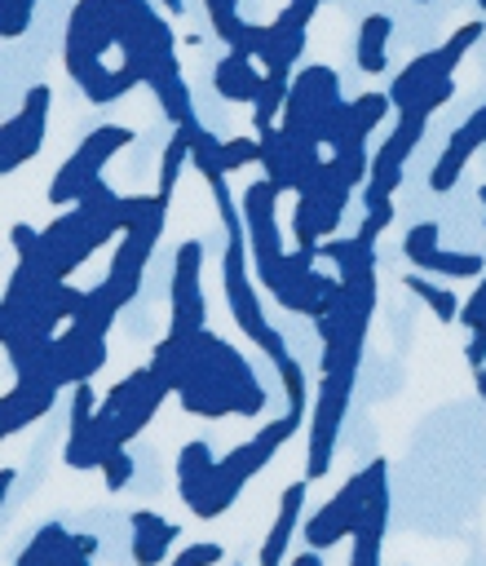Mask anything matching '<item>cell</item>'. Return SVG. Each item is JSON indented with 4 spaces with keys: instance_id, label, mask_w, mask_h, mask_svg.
Returning <instances> with one entry per match:
<instances>
[{
    "instance_id": "obj_15",
    "label": "cell",
    "mask_w": 486,
    "mask_h": 566,
    "mask_svg": "<svg viewBox=\"0 0 486 566\" xmlns=\"http://www.w3.org/2000/svg\"><path fill=\"white\" fill-rule=\"evenodd\" d=\"M411 265L420 274H446V279H482L486 274V261L477 252H451V248H429Z\"/></svg>"
},
{
    "instance_id": "obj_19",
    "label": "cell",
    "mask_w": 486,
    "mask_h": 566,
    "mask_svg": "<svg viewBox=\"0 0 486 566\" xmlns=\"http://www.w3.org/2000/svg\"><path fill=\"white\" fill-rule=\"evenodd\" d=\"M93 553H97V535H88V531H71V535H66V544H62L57 566H88V562H93Z\"/></svg>"
},
{
    "instance_id": "obj_23",
    "label": "cell",
    "mask_w": 486,
    "mask_h": 566,
    "mask_svg": "<svg viewBox=\"0 0 486 566\" xmlns=\"http://www.w3.org/2000/svg\"><path fill=\"white\" fill-rule=\"evenodd\" d=\"M221 562V548L216 544H190V548H181L168 566H216Z\"/></svg>"
},
{
    "instance_id": "obj_4",
    "label": "cell",
    "mask_w": 486,
    "mask_h": 566,
    "mask_svg": "<svg viewBox=\"0 0 486 566\" xmlns=\"http://www.w3.org/2000/svg\"><path fill=\"white\" fill-rule=\"evenodd\" d=\"M380 478H389V464H384V460H371L367 469H358L318 513H309V522L300 526L305 544H309L314 553H323V548H331V544H340V539H353V531H358V522H362V513H367L371 491H376Z\"/></svg>"
},
{
    "instance_id": "obj_16",
    "label": "cell",
    "mask_w": 486,
    "mask_h": 566,
    "mask_svg": "<svg viewBox=\"0 0 486 566\" xmlns=\"http://www.w3.org/2000/svg\"><path fill=\"white\" fill-rule=\"evenodd\" d=\"M66 526H57V522H49V526H40L35 535H31V544L13 557V566H57V557H62V544H66Z\"/></svg>"
},
{
    "instance_id": "obj_2",
    "label": "cell",
    "mask_w": 486,
    "mask_h": 566,
    "mask_svg": "<svg viewBox=\"0 0 486 566\" xmlns=\"http://www.w3.org/2000/svg\"><path fill=\"white\" fill-rule=\"evenodd\" d=\"M208 186H212V195H216V208H221V226H225V234H230V243H225V256H221V287H225V305H230V314H234V323L243 327V336L278 367L283 358H292V349H287V340H283V332L278 327H270V318L261 314V301H256V287H252V274H247V234H243V226H239V212H234V203H230V195H225V181L221 177H208Z\"/></svg>"
},
{
    "instance_id": "obj_13",
    "label": "cell",
    "mask_w": 486,
    "mask_h": 566,
    "mask_svg": "<svg viewBox=\"0 0 486 566\" xmlns=\"http://www.w3.org/2000/svg\"><path fill=\"white\" fill-rule=\"evenodd\" d=\"M212 473H216V455H212V447H208L203 438L186 442L181 455H177V491H181V500H186L190 509L208 495Z\"/></svg>"
},
{
    "instance_id": "obj_1",
    "label": "cell",
    "mask_w": 486,
    "mask_h": 566,
    "mask_svg": "<svg viewBox=\"0 0 486 566\" xmlns=\"http://www.w3.org/2000/svg\"><path fill=\"white\" fill-rule=\"evenodd\" d=\"M146 367L168 385V394L181 398V407L190 416H203V420H225V416L256 420L265 411V389H261L252 363L208 327L194 332V336L168 332L155 345Z\"/></svg>"
},
{
    "instance_id": "obj_18",
    "label": "cell",
    "mask_w": 486,
    "mask_h": 566,
    "mask_svg": "<svg viewBox=\"0 0 486 566\" xmlns=\"http://www.w3.org/2000/svg\"><path fill=\"white\" fill-rule=\"evenodd\" d=\"M102 482L106 491H124L133 482V460H128V447H115L106 460H102Z\"/></svg>"
},
{
    "instance_id": "obj_10",
    "label": "cell",
    "mask_w": 486,
    "mask_h": 566,
    "mask_svg": "<svg viewBox=\"0 0 486 566\" xmlns=\"http://www.w3.org/2000/svg\"><path fill=\"white\" fill-rule=\"evenodd\" d=\"M128 526H133L128 553H133L137 566H159V562L168 557V548L177 544V535H181V526L168 522V517H159L155 509H137V513L128 517Z\"/></svg>"
},
{
    "instance_id": "obj_12",
    "label": "cell",
    "mask_w": 486,
    "mask_h": 566,
    "mask_svg": "<svg viewBox=\"0 0 486 566\" xmlns=\"http://www.w3.org/2000/svg\"><path fill=\"white\" fill-rule=\"evenodd\" d=\"M300 504H305V482H292L278 495V513H274L270 535L261 539V566H287V548H292V535H296V522H300Z\"/></svg>"
},
{
    "instance_id": "obj_3",
    "label": "cell",
    "mask_w": 486,
    "mask_h": 566,
    "mask_svg": "<svg viewBox=\"0 0 486 566\" xmlns=\"http://www.w3.org/2000/svg\"><path fill=\"white\" fill-rule=\"evenodd\" d=\"M300 416H305V407H300V402H287V411H283L274 424H261L247 442H239L234 451H225V455L216 460V473H212L208 495H203L190 513H194V517H203V522H208V517H221V513L239 500V491H243V486H247V482H252V478L274 460V451L296 433Z\"/></svg>"
},
{
    "instance_id": "obj_25",
    "label": "cell",
    "mask_w": 486,
    "mask_h": 566,
    "mask_svg": "<svg viewBox=\"0 0 486 566\" xmlns=\"http://www.w3.org/2000/svg\"><path fill=\"white\" fill-rule=\"evenodd\" d=\"M287 566H323V557H318V553L309 548V553H300V557H292Z\"/></svg>"
},
{
    "instance_id": "obj_5",
    "label": "cell",
    "mask_w": 486,
    "mask_h": 566,
    "mask_svg": "<svg viewBox=\"0 0 486 566\" xmlns=\"http://www.w3.org/2000/svg\"><path fill=\"white\" fill-rule=\"evenodd\" d=\"M274 199H278V186L274 181H256L247 186L243 195V226H247V252H252V265H256V279L261 287L274 296L278 283H283V265H287V248L278 239V221H274Z\"/></svg>"
},
{
    "instance_id": "obj_21",
    "label": "cell",
    "mask_w": 486,
    "mask_h": 566,
    "mask_svg": "<svg viewBox=\"0 0 486 566\" xmlns=\"http://www.w3.org/2000/svg\"><path fill=\"white\" fill-rule=\"evenodd\" d=\"M459 323L477 336V332H486V274H482V283L473 287V296L464 301V310H459Z\"/></svg>"
},
{
    "instance_id": "obj_24",
    "label": "cell",
    "mask_w": 486,
    "mask_h": 566,
    "mask_svg": "<svg viewBox=\"0 0 486 566\" xmlns=\"http://www.w3.org/2000/svg\"><path fill=\"white\" fill-rule=\"evenodd\" d=\"M464 358H468V367H482V363H486V332L468 336V345H464Z\"/></svg>"
},
{
    "instance_id": "obj_8",
    "label": "cell",
    "mask_w": 486,
    "mask_h": 566,
    "mask_svg": "<svg viewBox=\"0 0 486 566\" xmlns=\"http://www.w3.org/2000/svg\"><path fill=\"white\" fill-rule=\"evenodd\" d=\"M124 142H128L124 128H97V133H93V137L62 164L57 181L49 186V199H53V203H80V199L97 186V168H102Z\"/></svg>"
},
{
    "instance_id": "obj_26",
    "label": "cell",
    "mask_w": 486,
    "mask_h": 566,
    "mask_svg": "<svg viewBox=\"0 0 486 566\" xmlns=\"http://www.w3.org/2000/svg\"><path fill=\"white\" fill-rule=\"evenodd\" d=\"M477 389H482V398H486V371H477Z\"/></svg>"
},
{
    "instance_id": "obj_14",
    "label": "cell",
    "mask_w": 486,
    "mask_h": 566,
    "mask_svg": "<svg viewBox=\"0 0 486 566\" xmlns=\"http://www.w3.org/2000/svg\"><path fill=\"white\" fill-rule=\"evenodd\" d=\"M40 128H44V93H31L27 102V115L13 119L4 128V172H13V164L31 159L35 146H40Z\"/></svg>"
},
{
    "instance_id": "obj_22",
    "label": "cell",
    "mask_w": 486,
    "mask_h": 566,
    "mask_svg": "<svg viewBox=\"0 0 486 566\" xmlns=\"http://www.w3.org/2000/svg\"><path fill=\"white\" fill-rule=\"evenodd\" d=\"M429 248H437V226H433V221H420V226H411V230H406V239H402V252H406V261L424 256Z\"/></svg>"
},
{
    "instance_id": "obj_9",
    "label": "cell",
    "mask_w": 486,
    "mask_h": 566,
    "mask_svg": "<svg viewBox=\"0 0 486 566\" xmlns=\"http://www.w3.org/2000/svg\"><path fill=\"white\" fill-rule=\"evenodd\" d=\"M57 402L53 385H31V380H13V389L0 398V438L22 433L27 424H35L40 416H49Z\"/></svg>"
},
{
    "instance_id": "obj_20",
    "label": "cell",
    "mask_w": 486,
    "mask_h": 566,
    "mask_svg": "<svg viewBox=\"0 0 486 566\" xmlns=\"http://www.w3.org/2000/svg\"><path fill=\"white\" fill-rule=\"evenodd\" d=\"M274 371H278V380H283V394H287V402H300V407H305L309 389H305V371H300L296 354H292V358H283V363H278Z\"/></svg>"
},
{
    "instance_id": "obj_27",
    "label": "cell",
    "mask_w": 486,
    "mask_h": 566,
    "mask_svg": "<svg viewBox=\"0 0 486 566\" xmlns=\"http://www.w3.org/2000/svg\"><path fill=\"white\" fill-rule=\"evenodd\" d=\"M482 203H486V186H482Z\"/></svg>"
},
{
    "instance_id": "obj_6",
    "label": "cell",
    "mask_w": 486,
    "mask_h": 566,
    "mask_svg": "<svg viewBox=\"0 0 486 566\" xmlns=\"http://www.w3.org/2000/svg\"><path fill=\"white\" fill-rule=\"evenodd\" d=\"M353 380L358 376H336V371H323V380H318V398H314V416H309V451H305L309 482L331 469V451H336V438H340V424L349 411Z\"/></svg>"
},
{
    "instance_id": "obj_17",
    "label": "cell",
    "mask_w": 486,
    "mask_h": 566,
    "mask_svg": "<svg viewBox=\"0 0 486 566\" xmlns=\"http://www.w3.org/2000/svg\"><path fill=\"white\" fill-rule=\"evenodd\" d=\"M402 283H406V287H411V292H415V296H420V301H424L442 323H455V318H459V310H464V305L455 301V292H451V287H437V283H433V279H424V274H406Z\"/></svg>"
},
{
    "instance_id": "obj_7",
    "label": "cell",
    "mask_w": 486,
    "mask_h": 566,
    "mask_svg": "<svg viewBox=\"0 0 486 566\" xmlns=\"http://www.w3.org/2000/svg\"><path fill=\"white\" fill-rule=\"evenodd\" d=\"M199 270H203V243L186 239L172 256V287H168V332L177 336H194L203 332V318H208V305H203V287H199Z\"/></svg>"
},
{
    "instance_id": "obj_11",
    "label": "cell",
    "mask_w": 486,
    "mask_h": 566,
    "mask_svg": "<svg viewBox=\"0 0 486 566\" xmlns=\"http://www.w3.org/2000/svg\"><path fill=\"white\" fill-rule=\"evenodd\" d=\"M384 522H389V478L376 482L371 491V504L353 531V553H349V566H380V544H384Z\"/></svg>"
}]
</instances>
